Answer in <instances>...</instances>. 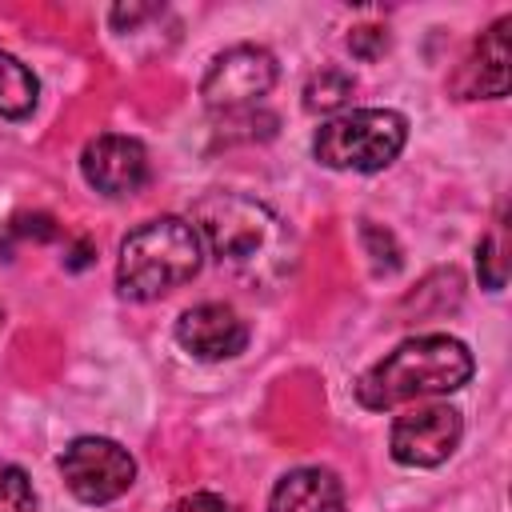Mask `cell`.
<instances>
[{
  "instance_id": "obj_7",
  "label": "cell",
  "mask_w": 512,
  "mask_h": 512,
  "mask_svg": "<svg viewBox=\"0 0 512 512\" xmlns=\"http://www.w3.org/2000/svg\"><path fill=\"white\" fill-rule=\"evenodd\" d=\"M460 436H464V420H460L456 408H448V404H424V408H412V412L396 416L392 436H388V448H392V460L396 464L436 468V464H444L456 452Z\"/></svg>"
},
{
  "instance_id": "obj_20",
  "label": "cell",
  "mask_w": 512,
  "mask_h": 512,
  "mask_svg": "<svg viewBox=\"0 0 512 512\" xmlns=\"http://www.w3.org/2000/svg\"><path fill=\"white\" fill-rule=\"evenodd\" d=\"M0 324H4V308H0Z\"/></svg>"
},
{
  "instance_id": "obj_1",
  "label": "cell",
  "mask_w": 512,
  "mask_h": 512,
  "mask_svg": "<svg viewBox=\"0 0 512 512\" xmlns=\"http://www.w3.org/2000/svg\"><path fill=\"white\" fill-rule=\"evenodd\" d=\"M472 352L464 340L432 332V336H412L396 344L380 364H372L356 380V400L372 412H388L396 404H408L416 396H436V392H456L472 376Z\"/></svg>"
},
{
  "instance_id": "obj_4",
  "label": "cell",
  "mask_w": 512,
  "mask_h": 512,
  "mask_svg": "<svg viewBox=\"0 0 512 512\" xmlns=\"http://www.w3.org/2000/svg\"><path fill=\"white\" fill-rule=\"evenodd\" d=\"M408 140V120L392 108H356L316 128L312 156L336 172H380Z\"/></svg>"
},
{
  "instance_id": "obj_5",
  "label": "cell",
  "mask_w": 512,
  "mask_h": 512,
  "mask_svg": "<svg viewBox=\"0 0 512 512\" xmlns=\"http://www.w3.org/2000/svg\"><path fill=\"white\" fill-rule=\"evenodd\" d=\"M60 476L68 492L84 504H112L136 480V460L108 436H80L60 456Z\"/></svg>"
},
{
  "instance_id": "obj_18",
  "label": "cell",
  "mask_w": 512,
  "mask_h": 512,
  "mask_svg": "<svg viewBox=\"0 0 512 512\" xmlns=\"http://www.w3.org/2000/svg\"><path fill=\"white\" fill-rule=\"evenodd\" d=\"M172 512H232V508H228V500L216 496V492H188V496H180V500L172 504Z\"/></svg>"
},
{
  "instance_id": "obj_14",
  "label": "cell",
  "mask_w": 512,
  "mask_h": 512,
  "mask_svg": "<svg viewBox=\"0 0 512 512\" xmlns=\"http://www.w3.org/2000/svg\"><path fill=\"white\" fill-rule=\"evenodd\" d=\"M0 512H36V492L24 468L0 460Z\"/></svg>"
},
{
  "instance_id": "obj_16",
  "label": "cell",
  "mask_w": 512,
  "mask_h": 512,
  "mask_svg": "<svg viewBox=\"0 0 512 512\" xmlns=\"http://www.w3.org/2000/svg\"><path fill=\"white\" fill-rule=\"evenodd\" d=\"M364 244H372V260H376V272H396L400 268V248L388 232H380L376 224H364Z\"/></svg>"
},
{
  "instance_id": "obj_19",
  "label": "cell",
  "mask_w": 512,
  "mask_h": 512,
  "mask_svg": "<svg viewBox=\"0 0 512 512\" xmlns=\"http://www.w3.org/2000/svg\"><path fill=\"white\" fill-rule=\"evenodd\" d=\"M156 12H160L156 4H128V8H112V24H116V28H124V24L132 28L136 20H144V16H156Z\"/></svg>"
},
{
  "instance_id": "obj_2",
  "label": "cell",
  "mask_w": 512,
  "mask_h": 512,
  "mask_svg": "<svg viewBox=\"0 0 512 512\" xmlns=\"http://www.w3.org/2000/svg\"><path fill=\"white\" fill-rule=\"evenodd\" d=\"M200 260L204 248L196 228L180 216H156L124 236L116 260V288L120 296L148 304L188 284L200 272Z\"/></svg>"
},
{
  "instance_id": "obj_10",
  "label": "cell",
  "mask_w": 512,
  "mask_h": 512,
  "mask_svg": "<svg viewBox=\"0 0 512 512\" xmlns=\"http://www.w3.org/2000/svg\"><path fill=\"white\" fill-rule=\"evenodd\" d=\"M508 28L512 16H500L468 52V60L452 76V92L460 100H500L508 96Z\"/></svg>"
},
{
  "instance_id": "obj_11",
  "label": "cell",
  "mask_w": 512,
  "mask_h": 512,
  "mask_svg": "<svg viewBox=\"0 0 512 512\" xmlns=\"http://www.w3.org/2000/svg\"><path fill=\"white\" fill-rule=\"evenodd\" d=\"M268 512H344V484L332 468H292L276 480Z\"/></svg>"
},
{
  "instance_id": "obj_13",
  "label": "cell",
  "mask_w": 512,
  "mask_h": 512,
  "mask_svg": "<svg viewBox=\"0 0 512 512\" xmlns=\"http://www.w3.org/2000/svg\"><path fill=\"white\" fill-rule=\"evenodd\" d=\"M356 92V80L340 68H320L308 84H304V108L308 112H340Z\"/></svg>"
},
{
  "instance_id": "obj_12",
  "label": "cell",
  "mask_w": 512,
  "mask_h": 512,
  "mask_svg": "<svg viewBox=\"0 0 512 512\" xmlns=\"http://www.w3.org/2000/svg\"><path fill=\"white\" fill-rule=\"evenodd\" d=\"M36 100H40V84H36L32 68L24 60H16L12 52H0V116L24 120V116H32Z\"/></svg>"
},
{
  "instance_id": "obj_9",
  "label": "cell",
  "mask_w": 512,
  "mask_h": 512,
  "mask_svg": "<svg viewBox=\"0 0 512 512\" xmlns=\"http://www.w3.org/2000/svg\"><path fill=\"white\" fill-rule=\"evenodd\" d=\"M176 344L196 360H232L248 348V324L228 304H196L176 320Z\"/></svg>"
},
{
  "instance_id": "obj_8",
  "label": "cell",
  "mask_w": 512,
  "mask_h": 512,
  "mask_svg": "<svg viewBox=\"0 0 512 512\" xmlns=\"http://www.w3.org/2000/svg\"><path fill=\"white\" fill-rule=\"evenodd\" d=\"M80 172L104 196H132L152 176L144 144L132 140V136H116V132H104V136H96V140L84 144Z\"/></svg>"
},
{
  "instance_id": "obj_17",
  "label": "cell",
  "mask_w": 512,
  "mask_h": 512,
  "mask_svg": "<svg viewBox=\"0 0 512 512\" xmlns=\"http://www.w3.org/2000/svg\"><path fill=\"white\" fill-rule=\"evenodd\" d=\"M348 48H352V56H360V60H376V56L388 52V32H384V28H372V24L352 28V32H348Z\"/></svg>"
},
{
  "instance_id": "obj_6",
  "label": "cell",
  "mask_w": 512,
  "mask_h": 512,
  "mask_svg": "<svg viewBox=\"0 0 512 512\" xmlns=\"http://www.w3.org/2000/svg\"><path fill=\"white\" fill-rule=\"evenodd\" d=\"M276 84V60L268 48L260 44H236L228 52H220L200 84V96L212 112L236 116L248 112L252 104H260Z\"/></svg>"
},
{
  "instance_id": "obj_3",
  "label": "cell",
  "mask_w": 512,
  "mask_h": 512,
  "mask_svg": "<svg viewBox=\"0 0 512 512\" xmlns=\"http://www.w3.org/2000/svg\"><path fill=\"white\" fill-rule=\"evenodd\" d=\"M192 228L208 240L216 264L232 272H256V264L272 260V252H280L284 240V228L268 204L220 188L204 192L192 204Z\"/></svg>"
},
{
  "instance_id": "obj_15",
  "label": "cell",
  "mask_w": 512,
  "mask_h": 512,
  "mask_svg": "<svg viewBox=\"0 0 512 512\" xmlns=\"http://www.w3.org/2000/svg\"><path fill=\"white\" fill-rule=\"evenodd\" d=\"M476 264H480V280H484V288L500 292V288H504V276H508V264H504V236H500V228L488 232V236L476 244Z\"/></svg>"
}]
</instances>
